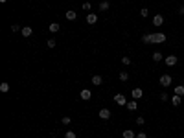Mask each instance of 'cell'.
<instances>
[{
  "instance_id": "obj_1",
  "label": "cell",
  "mask_w": 184,
  "mask_h": 138,
  "mask_svg": "<svg viewBox=\"0 0 184 138\" xmlns=\"http://www.w3.org/2000/svg\"><path fill=\"white\" fill-rule=\"evenodd\" d=\"M158 83H160L162 87H170L171 83H173V79H171V76H170V74H164V76H160V79H158Z\"/></svg>"
},
{
  "instance_id": "obj_2",
  "label": "cell",
  "mask_w": 184,
  "mask_h": 138,
  "mask_svg": "<svg viewBox=\"0 0 184 138\" xmlns=\"http://www.w3.org/2000/svg\"><path fill=\"white\" fill-rule=\"evenodd\" d=\"M164 61H166V65H168V66H175L177 63H179V57H177V55H168L166 59H164Z\"/></svg>"
},
{
  "instance_id": "obj_3",
  "label": "cell",
  "mask_w": 184,
  "mask_h": 138,
  "mask_svg": "<svg viewBox=\"0 0 184 138\" xmlns=\"http://www.w3.org/2000/svg\"><path fill=\"white\" fill-rule=\"evenodd\" d=\"M114 101H116L118 105H127V98L123 94H116V96H114Z\"/></svg>"
},
{
  "instance_id": "obj_4",
  "label": "cell",
  "mask_w": 184,
  "mask_h": 138,
  "mask_svg": "<svg viewBox=\"0 0 184 138\" xmlns=\"http://www.w3.org/2000/svg\"><path fill=\"white\" fill-rule=\"evenodd\" d=\"M142 41L146 42V44H151V42H155V33H146V35L142 37Z\"/></svg>"
},
{
  "instance_id": "obj_5",
  "label": "cell",
  "mask_w": 184,
  "mask_h": 138,
  "mask_svg": "<svg viewBox=\"0 0 184 138\" xmlns=\"http://www.w3.org/2000/svg\"><path fill=\"white\" fill-rule=\"evenodd\" d=\"M153 24H155V26H162V24H164V17L160 13H157L155 17H153Z\"/></svg>"
},
{
  "instance_id": "obj_6",
  "label": "cell",
  "mask_w": 184,
  "mask_h": 138,
  "mask_svg": "<svg viewBox=\"0 0 184 138\" xmlns=\"http://www.w3.org/2000/svg\"><path fill=\"white\" fill-rule=\"evenodd\" d=\"M79 96H81V100H85V101H87V100H90V98H92V92L88 90V88H83Z\"/></svg>"
},
{
  "instance_id": "obj_7",
  "label": "cell",
  "mask_w": 184,
  "mask_h": 138,
  "mask_svg": "<svg viewBox=\"0 0 184 138\" xmlns=\"http://www.w3.org/2000/svg\"><path fill=\"white\" fill-rule=\"evenodd\" d=\"M21 33L24 37H31V33H33V28L31 26H24L22 29H21Z\"/></svg>"
},
{
  "instance_id": "obj_8",
  "label": "cell",
  "mask_w": 184,
  "mask_h": 138,
  "mask_svg": "<svg viewBox=\"0 0 184 138\" xmlns=\"http://www.w3.org/2000/svg\"><path fill=\"white\" fill-rule=\"evenodd\" d=\"M144 96V90L142 88H133V100H140Z\"/></svg>"
},
{
  "instance_id": "obj_9",
  "label": "cell",
  "mask_w": 184,
  "mask_h": 138,
  "mask_svg": "<svg viewBox=\"0 0 184 138\" xmlns=\"http://www.w3.org/2000/svg\"><path fill=\"white\" fill-rule=\"evenodd\" d=\"M87 22H88V24H96V22H98V15H96V13H88V15H87Z\"/></svg>"
},
{
  "instance_id": "obj_10",
  "label": "cell",
  "mask_w": 184,
  "mask_h": 138,
  "mask_svg": "<svg viewBox=\"0 0 184 138\" xmlns=\"http://www.w3.org/2000/svg\"><path fill=\"white\" fill-rule=\"evenodd\" d=\"M99 118H101V120H109V118H111V111H109V109H101V111H99Z\"/></svg>"
},
{
  "instance_id": "obj_11",
  "label": "cell",
  "mask_w": 184,
  "mask_h": 138,
  "mask_svg": "<svg viewBox=\"0 0 184 138\" xmlns=\"http://www.w3.org/2000/svg\"><path fill=\"white\" fill-rule=\"evenodd\" d=\"M171 103H173L175 107H179V105L182 103V96H179V94H173V98H171Z\"/></svg>"
},
{
  "instance_id": "obj_12",
  "label": "cell",
  "mask_w": 184,
  "mask_h": 138,
  "mask_svg": "<svg viewBox=\"0 0 184 138\" xmlns=\"http://www.w3.org/2000/svg\"><path fill=\"white\" fill-rule=\"evenodd\" d=\"M64 17H66V20H76V18H77V13L70 9V11H66V13H64Z\"/></svg>"
},
{
  "instance_id": "obj_13",
  "label": "cell",
  "mask_w": 184,
  "mask_h": 138,
  "mask_svg": "<svg viewBox=\"0 0 184 138\" xmlns=\"http://www.w3.org/2000/svg\"><path fill=\"white\" fill-rule=\"evenodd\" d=\"M155 42H157V44L166 42V35H164V33H155Z\"/></svg>"
},
{
  "instance_id": "obj_14",
  "label": "cell",
  "mask_w": 184,
  "mask_h": 138,
  "mask_svg": "<svg viewBox=\"0 0 184 138\" xmlns=\"http://www.w3.org/2000/svg\"><path fill=\"white\" fill-rule=\"evenodd\" d=\"M125 107H127L129 111H136V109H138V103H136L135 100H131V101H127V105H125Z\"/></svg>"
},
{
  "instance_id": "obj_15",
  "label": "cell",
  "mask_w": 184,
  "mask_h": 138,
  "mask_svg": "<svg viewBox=\"0 0 184 138\" xmlns=\"http://www.w3.org/2000/svg\"><path fill=\"white\" fill-rule=\"evenodd\" d=\"M59 28H61V26H59L57 22H52V24H50V26H48V29H50V31H52V33H55V31H59Z\"/></svg>"
},
{
  "instance_id": "obj_16",
  "label": "cell",
  "mask_w": 184,
  "mask_h": 138,
  "mask_svg": "<svg viewBox=\"0 0 184 138\" xmlns=\"http://www.w3.org/2000/svg\"><path fill=\"white\" fill-rule=\"evenodd\" d=\"M123 138H136V135L131 129H125V131H123Z\"/></svg>"
},
{
  "instance_id": "obj_17",
  "label": "cell",
  "mask_w": 184,
  "mask_h": 138,
  "mask_svg": "<svg viewBox=\"0 0 184 138\" xmlns=\"http://www.w3.org/2000/svg\"><path fill=\"white\" fill-rule=\"evenodd\" d=\"M162 59H164V57H162L160 52H155V53H153V61H155V63H160Z\"/></svg>"
},
{
  "instance_id": "obj_18",
  "label": "cell",
  "mask_w": 184,
  "mask_h": 138,
  "mask_svg": "<svg viewBox=\"0 0 184 138\" xmlns=\"http://www.w3.org/2000/svg\"><path fill=\"white\" fill-rule=\"evenodd\" d=\"M92 83H94V85H101V83H103V79H101V76H92Z\"/></svg>"
},
{
  "instance_id": "obj_19",
  "label": "cell",
  "mask_w": 184,
  "mask_h": 138,
  "mask_svg": "<svg viewBox=\"0 0 184 138\" xmlns=\"http://www.w3.org/2000/svg\"><path fill=\"white\" fill-rule=\"evenodd\" d=\"M175 94L184 96V85H177V87H175Z\"/></svg>"
},
{
  "instance_id": "obj_20",
  "label": "cell",
  "mask_w": 184,
  "mask_h": 138,
  "mask_svg": "<svg viewBox=\"0 0 184 138\" xmlns=\"http://www.w3.org/2000/svg\"><path fill=\"white\" fill-rule=\"evenodd\" d=\"M99 9H101V11H107V9H109V2H107V0L99 2Z\"/></svg>"
},
{
  "instance_id": "obj_21",
  "label": "cell",
  "mask_w": 184,
  "mask_h": 138,
  "mask_svg": "<svg viewBox=\"0 0 184 138\" xmlns=\"http://www.w3.org/2000/svg\"><path fill=\"white\" fill-rule=\"evenodd\" d=\"M0 92H9V83H2L0 85Z\"/></svg>"
},
{
  "instance_id": "obj_22",
  "label": "cell",
  "mask_w": 184,
  "mask_h": 138,
  "mask_svg": "<svg viewBox=\"0 0 184 138\" xmlns=\"http://www.w3.org/2000/svg\"><path fill=\"white\" fill-rule=\"evenodd\" d=\"M147 15H149V9H147V8H142V9H140V17H144V18H146Z\"/></svg>"
},
{
  "instance_id": "obj_23",
  "label": "cell",
  "mask_w": 184,
  "mask_h": 138,
  "mask_svg": "<svg viewBox=\"0 0 184 138\" xmlns=\"http://www.w3.org/2000/svg\"><path fill=\"white\" fill-rule=\"evenodd\" d=\"M129 79V74L127 72H120V81H127Z\"/></svg>"
},
{
  "instance_id": "obj_24",
  "label": "cell",
  "mask_w": 184,
  "mask_h": 138,
  "mask_svg": "<svg viewBox=\"0 0 184 138\" xmlns=\"http://www.w3.org/2000/svg\"><path fill=\"white\" fill-rule=\"evenodd\" d=\"M64 138H77V136H76V133H74V131H66Z\"/></svg>"
},
{
  "instance_id": "obj_25",
  "label": "cell",
  "mask_w": 184,
  "mask_h": 138,
  "mask_svg": "<svg viewBox=\"0 0 184 138\" xmlns=\"http://www.w3.org/2000/svg\"><path fill=\"white\" fill-rule=\"evenodd\" d=\"M48 48H55V39H48Z\"/></svg>"
},
{
  "instance_id": "obj_26",
  "label": "cell",
  "mask_w": 184,
  "mask_h": 138,
  "mask_svg": "<svg viewBox=\"0 0 184 138\" xmlns=\"http://www.w3.org/2000/svg\"><path fill=\"white\" fill-rule=\"evenodd\" d=\"M61 122H63L64 125H70V122H72V120H70V116H64V118H63Z\"/></svg>"
},
{
  "instance_id": "obj_27",
  "label": "cell",
  "mask_w": 184,
  "mask_h": 138,
  "mask_svg": "<svg viewBox=\"0 0 184 138\" xmlns=\"http://www.w3.org/2000/svg\"><path fill=\"white\" fill-rule=\"evenodd\" d=\"M122 63H123V65H131V57H122Z\"/></svg>"
},
{
  "instance_id": "obj_28",
  "label": "cell",
  "mask_w": 184,
  "mask_h": 138,
  "mask_svg": "<svg viewBox=\"0 0 184 138\" xmlns=\"http://www.w3.org/2000/svg\"><path fill=\"white\" fill-rule=\"evenodd\" d=\"M21 26H18V24H13V26H11V31H21Z\"/></svg>"
},
{
  "instance_id": "obj_29",
  "label": "cell",
  "mask_w": 184,
  "mask_h": 138,
  "mask_svg": "<svg viewBox=\"0 0 184 138\" xmlns=\"http://www.w3.org/2000/svg\"><path fill=\"white\" fill-rule=\"evenodd\" d=\"M90 8H92V6H90V2H83V9H85V11H88Z\"/></svg>"
},
{
  "instance_id": "obj_30",
  "label": "cell",
  "mask_w": 184,
  "mask_h": 138,
  "mask_svg": "<svg viewBox=\"0 0 184 138\" xmlns=\"http://www.w3.org/2000/svg\"><path fill=\"white\" fill-rule=\"evenodd\" d=\"M144 122H146V120H144V116H138V118H136V124H138V125H144Z\"/></svg>"
},
{
  "instance_id": "obj_31",
  "label": "cell",
  "mask_w": 184,
  "mask_h": 138,
  "mask_svg": "<svg viewBox=\"0 0 184 138\" xmlns=\"http://www.w3.org/2000/svg\"><path fill=\"white\" fill-rule=\"evenodd\" d=\"M160 101H168V94H166V92H162V94H160Z\"/></svg>"
},
{
  "instance_id": "obj_32",
  "label": "cell",
  "mask_w": 184,
  "mask_h": 138,
  "mask_svg": "<svg viewBox=\"0 0 184 138\" xmlns=\"http://www.w3.org/2000/svg\"><path fill=\"white\" fill-rule=\"evenodd\" d=\"M136 138H147V135H146V133H138Z\"/></svg>"
},
{
  "instance_id": "obj_33",
  "label": "cell",
  "mask_w": 184,
  "mask_h": 138,
  "mask_svg": "<svg viewBox=\"0 0 184 138\" xmlns=\"http://www.w3.org/2000/svg\"><path fill=\"white\" fill-rule=\"evenodd\" d=\"M179 13H181V15H184V6H181V8H179Z\"/></svg>"
},
{
  "instance_id": "obj_34",
  "label": "cell",
  "mask_w": 184,
  "mask_h": 138,
  "mask_svg": "<svg viewBox=\"0 0 184 138\" xmlns=\"http://www.w3.org/2000/svg\"><path fill=\"white\" fill-rule=\"evenodd\" d=\"M0 2H6V0H0Z\"/></svg>"
}]
</instances>
